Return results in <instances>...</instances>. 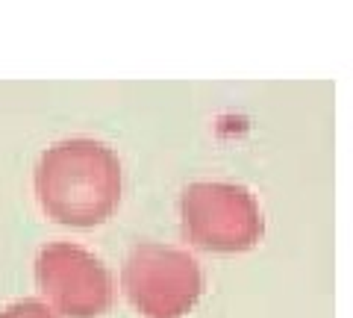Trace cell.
<instances>
[{
    "mask_svg": "<svg viewBox=\"0 0 353 318\" xmlns=\"http://www.w3.org/2000/svg\"><path fill=\"white\" fill-rule=\"evenodd\" d=\"M185 242L209 254H241L265 233L262 210L239 183H192L180 197Z\"/></svg>",
    "mask_w": 353,
    "mask_h": 318,
    "instance_id": "obj_2",
    "label": "cell"
},
{
    "mask_svg": "<svg viewBox=\"0 0 353 318\" xmlns=\"http://www.w3.org/2000/svg\"><path fill=\"white\" fill-rule=\"evenodd\" d=\"M36 283L57 318H101L115 301L103 259L74 242H50L39 250Z\"/></svg>",
    "mask_w": 353,
    "mask_h": 318,
    "instance_id": "obj_4",
    "label": "cell"
},
{
    "mask_svg": "<svg viewBox=\"0 0 353 318\" xmlns=\"http://www.w3.org/2000/svg\"><path fill=\"white\" fill-rule=\"evenodd\" d=\"M36 197L65 227H97L121 203V159L97 139H62L39 157Z\"/></svg>",
    "mask_w": 353,
    "mask_h": 318,
    "instance_id": "obj_1",
    "label": "cell"
},
{
    "mask_svg": "<svg viewBox=\"0 0 353 318\" xmlns=\"http://www.w3.org/2000/svg\"><path fill=\"white\" fill-rule=\"evenodd\" d=\"M0 318H57V315H53V310L44 301L24 298V301L9 304L6 310H0Z\"/></svg>",
    "mask_w": 353,
    "mask_h": 318,
    "instance_id": "obj_5",
    "label": "cell"
},
{
    "mask_svg": "<svg viewBox=\"0 0 353 318\" xmlns=\"http://www.w3.org/2000/svg\"><path fill=\"white\" fill-rule=\"evenodd\" d=\"M121 286L141 318H183L203 295V271L189 250L139 242L124 259Z\"/></svg>",
    "mask_w": 353,
    "mask_h": 318,
    "instance_id": "obj_3",
    "label": "cell"
}]
</instances>
